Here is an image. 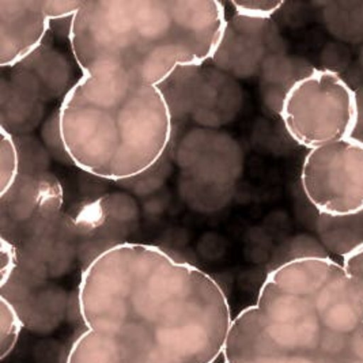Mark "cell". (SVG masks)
<instances>
[{
  "label": "cell",
  "mask_w": 363,
  "mask_h": 363,
  "mask_svg": "<svg viewBox=\"0 0 363 363\" xmlns=\"http://www.w3.org/2000/svg\"><path fill=\"white\" fill-rule=\"evenodd\" d=\"M342 267L348 278L357 286L363 299V244L343 256Z\"/></svg>",
  "instance_id": "20"
},
{
  "label": "cell",
  "mask_w": 363,
  "mask_h": 363,
  "mask_svg": "<svg viewBox=\"0 0 363 363\" xmlns=\"http://www.w3.org/2000/svg\"><path fill=\"white\" fill-rule=\"evenodd\" d=\"M279 112L291 139L309 150L351 138L359 118L354 90L330 69H313L293 83Z\"/></svg>",
  "instance_id": "5"
},
{
  "label": "cell",
  "mask_w": 363,
  "mask_h": 363,
  "mask_svg": "<svg viewBox=\"0 0 363 363\" xmlns=\"http://www.w3.org/2000/svg\"><path fill=\"white\" fill-rule=\"evenodd\" d=\"M230 4L234 7L235 14H238V16L257 18V19H268L281 9L283 1L245 0V1H231Z\"/></svg>",
  "instance_id": "18"
},
{
  "label": "cell",
  "mask_w": 363,
  "mask_h": 363,
  "mask_svg": "<svg viewBox=\"0 0 363 363\" xmlns=\"http://www.w3.org/2000/svg\"><path fill=\"white\" fill-rule=\"evenodd\" d=\"M1 259H0V287H6L11 281L18 268V250L11 242L0 238Z\"/></svg>",
  "instance_id": "19"
},
{
  "label": "cell",
  "mask_w": 363,
  "mask_h": 363,
  "mask_svg": "<svg viewBox=\"0 0 363 363\" xmlns=\"http://www.w3.org/2000/svg\"><path fill=\"white\" fill-rule=\"evenodd\" d=\"M226 23L215 0L83 1L68 40L82 74L113 67L161 86L182 67L211 62Z\"/></svg>",
  "instance_id": "3"
},
{
  "label": "cell",
  "mask_w": 363,
  "mask_h": 363,
  "mask_svg": "<svg viewBox=\"0 0 363 363\" xmlns=\"http://www.w3.org/2000/svg\"><path fill=\"white\" fill-rule=\"evenodd\" d=\"M50 23L44 0H0V66L13 68L40 50Z\"/></svg>",
  "instance_id": "10"
},
{
  "label": "cell",
  "mask_w": 363,
  "mask_h": 363,
  "mask_svg": "<svg viewBox=\"0 0 363 363\" xmlns=\"http://www.w3.org/2000/svg\"><path fill=\"white\" fill-rule=\"evenodd\" d=\"M301 182L318 214L350 216L363 213V142L347 138L311 150Z\"/></svg>",
  "instance_id": "6"
},
{
  "label": "cell",
  "mask_w": 363,
  "mask_h": 363,
  "mask_svg": "<svg viewBox=\"0 0 363 363\" xmlns=\"http://www.w3.org/2000/svg\"><path fill=\"white\" fill-rule=\"evenodd\" d=\"M67 158L87 174L131 182L161 162L173 118L158 86L113 67L82 74L57 112Z\"/></svg>",
  "instance_id": "4"
},
{
  "label": "cell",
  "mask_w": 363,
  "mask_h": 363,
  "mask_svg": "<svg viewBox=\"0 0 363 363\" xmlns=\"http://www.w3.org/2000/svg\"><path fill=\"white\" fill-rule=\"evenodd\" d=\"M223 363H363V299L330 257L289 260L231 321Z\"/></svg>",
  "instance_id": "2"
},
{
  "label": "cell",
  "mask_w": 363,
  "mask_h": 363,
  "mask_svg": "<svg viewBox=\"0 0 363 363\" xmlns=\"http://www.w3.org/2000/svg\"><path fill=\"white\" fill-rule=\"evenodd\" d=\"M317 231L332 252L346 256L363 244V213L350 216L318 215Z\"/></svg>",
  "instance_id": "14"
},
{
  "label": "cell",
  "mask_w": 363,
  "mask_h": 363,
  "mask_svg": "<svg viewBox=\"0 0 363 363\" xmlns=\"http://www.w3.org/2000/svg\"><path fill=\"white\" fill-rule=\"evenodd\" d=\"M206 131L184 139L179 150L180 165L192 182L229 188L241 173V151L228 136Z\"/></svg>",
  "instance_id": "11"
},
{
  "label": "cell",
  "mask_w": 363,
  "mask_h": 363,
  "mask_svg": "<svg viewBox=\"0 0 363 363\" xmlns=\"http://www.w3.org/2000/svg\"><path fill=\"white\" fill-rule=\"evenodd\" d=\"M69 218L77 235L78 256L84 267L109 249L128 242L139 222V208L131 196L102 195L78 206Z\"/></svg>",
  "instance_id": "9"
},
{
  "label": "cell",
  "mask_w": 363,
  "mask_h": 363,
  "mask_svg": "<svg viewBox=\"0 0 363 363\" xmlns=\"http://www.w3.org/2000/svg\"><path fill=\"white\" fill-rule=\"evenodd\" d=\"M267 22L268 19L238 14L228 19L222 41L211 60L214 66L233 78L253 74L264 56V38L262 33L265 32Z\"/></svg>",
  "instance_id": "13"
},
{
  "label": "cell",
  "mask_w": 363,
  "mask_h": 363,
  "mask_svg": "<svg viewBox=\"0 0 363 363\" xmlns=\"http://www.w3.org/2000/svg\"><path fill=\"white\" fill-rule=\"evenodd\" d=\"M174 121L191 118L203 127H219L241 109L242 93L235 79L215 66L182 67L158 86Z\"/></svg>",
  "instance_id": "7"
},
{
  "label": "cell",
  "mask_w": 363,
  "mask_h": 363,
  "mask_svg": "<svg viewBox=\"0 0 363 363\" xmlns=\"http://www.w3.org/2000/svg\"><path fill=\"white\" fill-rule=\"evenodd\" d=\"M216 363H218V362H216ZM222 363H223V362H222Z\"/></svg>",
  "instance_id": "22"
},
{
  "label": "cell",
  "mask_w": 363,
  "mask_h": 363,
  "mask_svg": "<svg viewBox=\"0 0 363 363\" xmlns=\"http://www.w3.org/2000/svg\"><path fill=\"white\" fill-rule=\"evenodd\" d=\"M65 215L63 188L53 174H19L0 196V238L25 248L55 230Z\"/></svg>",
  "instance_id": "8"
},
{
  "label": "cell",
  "mask_w": 363,
  "mask_h": 363,
  "mask_svg": "<svg viewBox=\"0 0 363 363\" xmlns=\"http://www.w3.org/2000/svg\"><path fill=\"white\" fill-rule=\"evenodd\" d=\"M0 196L17 182L19 176V150L16 136L0 127Z\"/></svg>",
  "instance_id": "16"
},
{
  "label": "cell",
  "mask_w": 363,
  "mask_h": 363,
  "mask_svg": "<svg viewBox=\"0 0 363 363\" xmlns=\"http://www.w3.org/2000/svg\"><path fill=\"white\" fill-rule=\"evenodd\" d=\"M82 4V0H44V9L50 22L75 17Z\"/></svg>",
  "instance_id": "21"
},
{
  "label": "cell",
  "mask_w": 363,
  "mask_h": 363,
  "mask_svg": "<svg viewBox=\"0 0 363 363\" xmlns=\"http://www.w3.org/2000/svg\"><path fill=\"white\" fill-rule=\"evenodd\" d=\"M22 321L14 303L7 297H0V359H6L17 345Z\"/></svg>",
  "instance_id": "17"
},
{
  "label": "cell",
  "mask_w": 363,
  "mask_h": 363,
  "mask_svg": "<svg viewBox=\"0 0 363 363\" xmlns=\"http://www.w3.org/2000/svg\"><path fill=\"white\" fill-rule=\"evenodd\" d=\"M69 79V67L66 59L43 45L28 59L10 71V78L3 77L1 83L10 87L18 96L44 106L50 99L63 96Z\"/></svg>",
  "instance_id": "12"
},
{
  "label": "cell",
  "mask_w": 363,
  "mask_h": 363,
  "mask_svg": "<svg viewBox=\"0 0 363 363\" xmlns=\"http://www.w3.org/2000/svg\"><path fill=\"white\" fill-rule=\"evenodd\" d=\"M66 363H138L111 340L86 330L68 351Z\"/></svg>",
  "instance_id": "15"
},
{
  "label": "cell",
  "mask_w": 363,
  "mask_h": 363,
  "mask_svg": "<svg viewBox=\"0 0 363 363\" xmlns=\"http://www.w3.org/2000/svg\"><path fill=\"white\" fill-rule=\"evenodd\" d=\"M78 308L86 330L138 363H216L233 321L228 298L208 274L135 242L84 267Z\"/></svg>",
  "instance_id": "1"
}]
</instances>
